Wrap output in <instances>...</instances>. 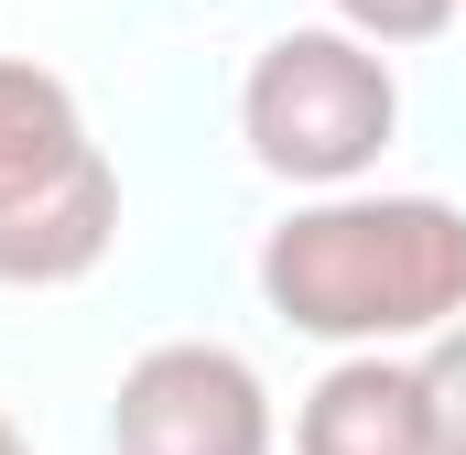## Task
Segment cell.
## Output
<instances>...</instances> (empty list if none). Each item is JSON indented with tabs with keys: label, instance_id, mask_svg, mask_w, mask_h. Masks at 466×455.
<instances>
[{
	"label": "cell",
	"instance_id": "6da1fadb",
	"mask_svg": "<svg viewBox=\"0 0 466 455\" xmlns=\"http://www.w3.org/2000/svg\"><path fill=\"white\" fill-rule=\"evenodd\" d=\"M260 293L293 337L380 358L466 326V217L445 196H315L260 238Z\"/></svg>",
	"mask_w": 466,
	"mask_h": 455
},
{
	"label": "cell",
	"instance_id": "7a4b0ae2",
	"mask_svg": "<svg viewBox=\"0 0 466 455\" xmlns=\"http://www.w3.org/2000/svg\"><path fill=\"white\" fill-rule=\"evenodd\" d=\"M119 238V174L55 66L0 55V282H87Z\"/></svg>",
	"mask_w": 466,
	"mask_h": 455
},
{
	"label": "cell",
	"instance_id": "3957f363",
	"mask_svg": "<svg viewBox=\"0 0 466 455\" xmlns=\"http://www.w3.org/2000/svg\"><path fill=\"white\" fill-rule=\"evenodd\" d=\"M238 130H249V163H260V174L348 196L358 174L390 152V130H401L390 55H369L337 22L271 33L260 66H249V87H238Z\"/></svg>",
	"mask_w": 466,
	"mask_h": 455
},
{
	"label": "cell",
	"instance_id": "277c9868",
	"mask_svg": "<svg viewBox=\"0 0 466 455\" xmlns=\"http://www.w3.org/2000/svg\"><path fill=\"white\" fill-rule=\"evenodd\" d=\"M109 445L119 455H271V390L260 369L218 337H174L141 347L119 369L109 401Z\"/></svg>",
	"mask_w": 466,
	"mask_h": 455
},
{
	"label": "cell",
	"instance_id": "5b68a950",
	"mask_svg": "<svg viewBox=\"0 0 466 455\" xmlns=\"http://www.w3.org/2000/svg\"><path fill=\"white\" fill-rule=\"evenodd\" d=\"M293 455H434L423 379L401 358H337L293 412Z\"/></svg>",
	"mask_w": 466,
	"mask_h": 455
},
{
	"label": "cell",
	"instance_id": "8992f818",
	"mask_svg": "<svg viewBox=\"0 0 466 455\" xmlns=\"http://www.w3.org/2000/svg\"><path fill=\"white\" fill-rule=\"evenodd\" d=\"M412 379H423V423H434V455H466V326L412 358Z\"/></svg>",
	"mask_w": 466,
	"mask_h": 455
},
{
	"label": "cell",
	"instance_id": "52a82bcc",
	"mask_svg": "<svg viewBox=\"0 0 466 455\" xmlns=\"http://www.w3.org/2000/svg\"><path fill=\"white\" fill-rule=\"evenodd\" d=\"M326 11H337V33H358L380 55V44H434L466 0H326Z\"/></svg>",
	"mask_w": 466,
	"mask_h": 455
},
{
	"label": "cell",
	"instance_id": "ba28073f",
	"mask_svg": "<svg viewBox=\"0 0 466 455\" xmlns=\"http://www.w3.org/2000/svg\"><path fill=\"white\" fill-rule=\"evenodd\" d=\"M0 455H33V445H22V423H11V412H0Z\"/></svg>",
	"mask_w": 466,
	"mask_h": 455
}]
</instances>
